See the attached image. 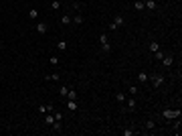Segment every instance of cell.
Here are the masks:
<instances>
[{
  "label": "cell",
  "instance_id": "ac0fdd59",
  "mask_svg": "<svg viewBox=\"0 0 182 136\" xmlns=\"http://www.w3.org/2000/svg\"><path fill=\"white\" fill-rule=\"evenodd\" d=\"M144 128H146L148 132H152V130L156 128V122H154V120H146V124H144Z\"/></svg>",
  "mask_w": 182,
  "mask_h": 136
},
{
  "label": "cell",
  "instance_id": "9c48e42d",
  "mask_svg": "<svg viewBox=\"0 0 182 136\" xmlns=\"http://www.w3.org/2000/svg\"><path fill=\"white\" fill-rule=\"evenodd\" d=\"M136 77H138V81H140V83H148V81H150V75L146 73V71H138Z\"/></svg>",
  "mask_w": 182,
  "mask_h": 136
},
{
  "label": "cell",
  "instance_id": "cb8c5ba5",
  "mask_svg": "<svg viewBox=\"0 0 182 136\" xmlns=\"http://www.w3.org/2000/svg\"><path fill=\"white\" fill-rule=\"evenodd\" d=\"M134 8H136V10H144V0H136V2H134Z\"/></svg>",
  "mask_w": 182,
  "mask_h": 136
},
{
  "label": "cell",
  "instance_id": "4fadbf2b",
  "mask_svg": "<svg viewBox=\"0 0 182 136\" xmlns=\"http://www.w3.org/2000/svg\"><path fill=\"white\" fill-rule=\"evenodd\" d=\"M148 51H150V53L160 51V43H158V41H150V43H148Z\"/></svg>",
  "mask_w": 182,
  "mask_h": 136
},
{
  "label": "cell",
  "instance_id": "484cf974",
  "mask_svg": "<svg viewBox=\"0 0 182 136\" xmlns=\"http://www.w3.org/2000/svg\"><path fill=\"white\" fill-rule=\"evenodd\" d=\"M138 91H140V90H138V85H130V90H127V93H130V96H136Z\"/></svg>",
  "mask_w": 182,
  "mask_h": 136
},
{
  "label": "cell",
  "instance_id": "7a4b0ae2",
  "mask_svg": "<svg viewBox=\"0 0 182 136\" xmlns=\"http://www.w3.org/2000/svg\"><path fill=\"white\" fill-rule=\"evenodd\" d=\"M124 24H125V18L122 16V14H115L114 21L109 23V29H111V31H117V29H122Z\"/></svg>",
  "mask_w": 182,
  "mask_h": 136
},
{
  "label": "cell",
  "instance_id": "e0dca14e",
  "mask_svg": "<svg viewBox=\"0 0 182 136\" xmlns=\"http://www.w3.org/2000/svg\"><path fill=\"white\" fill-rule=\"evenodd\" d=\"M67 41H63V39H59V41H57V49H59V51H67Z\"/></svg>",
  "mask_w": 182,
  "mask_h": 136
},
{
  "label": "cell",
  "instance_id": "4316f807",
  "mask_svg": "<svg viewBox=\"0 0 182 136\" xmlns=\"http://www.w3.org/2000/svg\"><path fill=\"white\" fill-rule=\"evenodd\" d=\"M136 134V130H132V128H127V130H124V136H134Z\"/></svg>",
  "mask_w": 182,
  "mask_h": 136
},
{
  "label": "cell",
  "instance_id": "52a82bcc",
  "mask_svg": "<svg viewBox=\"0 0 182 136\" xmlns=\"http://www.w3.org/2000/svg\"><path fill=\"white\" fill-rule=\"evenodd\" d=\"M34 31H36L39 35H47V31H49V23H43V21L36 23L34 24Z\"/></svg>",
  "mask_w": 182,
  "mask_h": 136
},
{
  "label": "cell",
  "instance_id": "2e32d148",
  "mask_svg": "<svg viewBox=\"0 0 182 136\" xmlns=\"http://www.w3.org/2000/svg\"><path fill=\"white\" fill-rule=\"evenodd\" d=\"M71 16H73V14H65V16H61V18H59V21H61V24H63V26L71 24Z\"/></svg>",
  "mask_w": 182,
  "mask_h": 136
},
{
  "label": "cell",
  "instance_id": "7c38bea8",
  "mask_svg": "<svg viewBox=\"0 0 182 136\" xmlns=\"http://www.w3.org/2000/svg\"><path fill=\"white\" fill-rule=\"evenodd\" d=\"M71 23L79 26V24H83V23H85V16H81V14H73V16H71Z\"/></svg>",
  "mask_w": 182,
  "mask_h": 136
},
{
  "label": "cell",
  "instance_id": "3957f363",
  "mask_svg": "<svg viewBox=\"0 0 182 136\" xmlns=\"http://www.w3.org/2000/svg\"><path fill=\"white\" fill-rule=\"evenodd\" d=\"M150 81H152V85L158 90V87H162V85H164V81H166V79H164V75L156 73V75H150Z\"/></svg>",
  "mask_w": 182,
  "mask_h": 136
},
{
  "label": "cell",
  "instance_id": "8fae6325",
  "mask_svg": "<svg viewBox=\"0 0 182 136\" xmlns=\"http://www.w3.org/2000/svg\"><path fill=\"white\" fill-rule=\"evenodd\" d=\"M144 8H148V10H156V8H158V2H156V0H144Z\"/></svg>",
  "mask_w": 182,
  "mask_h": 136
},
{
  "label": "cell",
  "instance_id": "9a60e30c",
  "mask_svg": "<svg viewBox=\"0 0 182 136\" xmlns=\"http://www.w3.org/2000/svg\"><path fill=\"white\" fill-rule=\"evenodd\" d=\"M114 98H115V102H119V104H124V102H125V98H127V96H125L124 91H117V93H115Z\"/></svg>",
  "mask_w": 182,
  "mask_h": 136
},
{
  "label": "cell",
  "instance_id": "d4e9b609",
  "mask_svg": "<svg viewBox=\"0 0 182 136\" xmlns=\"http://www.w3.org/2000/svg\"><path fill=\"white\" fill-rule=\"evenodd\" d=\"M67 100H77V91H75V90H69V93H67Z\"/></svg>",
  "mask_w": 182,
  "mask_h": 136
},
{
  "label": "cell",
  "instance_id": "30bf717a",
  "mask_svg": "<svg viewBox=\"0 0 182 136\" xmlns=\"http://www.w3.org/2000/svg\"><path fill=\"white\" fill-rule=\"evenodd\" d=\"M45 124L49 126V128L55 124V114H53V112H47V114H45Z\"/></svg>",
  "mask_w": 182,
  "mask_h": 136
},
{
  "label": "cell",
  "instance_id": "44dd1931",
  "mask_svg": "<svg viewBox=\"0 0 182 136\" xmlns=\"http://www.w3.org/2000/svg\"><path fill=\"white\" fill-rule=\"evenodd\" d=\"M28 18H31V21H36V18H39V10H36V8H31V10H28Z\"/></svg>",
  "mask_w": 182,
  "mask_h": 136
},
{
  "label": "cell",
  "instance_id": "d6986e66",
  "mask_svg": "<svg viewBox=\"0 0 182 136\" xmlns=\"http://www.w3.org/2000/svg\"><path fill=\"white\" fill-rule=\"evenodd\" d=\"M61 4H63L61 0H51V10H55V12H57L59 8H61Z\"/></svg>",
  "mask_w": 182,
  "mask_h": 136
},
{
  "label": "cell",
  "instance_id": "5bb4252c",
  "mask_svg": "<svg viewBox=\"0 0 182 136\" xmlns=\"http://www.w3.org/2000/svg\"><path fill=\"white\" fill-rule=\"evenodd\" d=\"M77 108H79L77 100H67V110H69V112H75Z\"/></svg>",
  "mask_w": 182,
  "mask_h": 136
},
{
  "label": "cell",
  "instance_id": "ffe728a7",
  "mask_svg": "<svg viewBox=\"0 0 182 136\" xmlns=\"http://www.w3.org/2000/svg\"><path fill=\"white\" fill-rule=\"evenodd\" d=\"M172 130H174L176 134H180V118H174V126H172Z\"/></svg>",
  "mask_w": 182,
  "mask_h": 136
},
{
  "label": "cell",
  "instance_id": "603a6c76",
  "mask_svg": "<svg viewBox=\"0 0 182 136\" xmlns=\"http://www.w3.org/2000/svg\"><path fill=\"white\" fill-rule=\"evenodd\" d=\"M59 77H61L59 73H51V75H47L45 79H47V81H59Z\"/></svg>",
  "mask_w": 182,
  "mask_h": 136
},
{
  "label": "cell",
  "instance_id": "7402d4cb",
  "mask_svg": "<svg viewBox=\"0 0 182 136\" xmlns=\"http://www.w3.org/2000/svg\"><path fill=\"white\" fill-rule=\"evenodd\" d=\"M69 90H71V87H67V85H61V87H59V93H61V96H63V98H67V93H69Z\"/></svg>",
  "mask_w": 182,
  "mask_h": 136
},
{
  "label": "cell",
  "instance_id": "5b68a950",
  "mask_svg": "<svg viewBox=\"0 0 182 136\" xmlns=\"http://www.w3.org/2000/svg\"><path fill=\"white\" fill-rule=\"evenodd\" d=\"M162 116H164V118H168V120H174V118H180L182 112H180V110H164Z\"/></svg>",
  "mask_w": 182,
  "mask_h": 136
},
{
  "label": "cell",
  "instance_id": "6da1fadb",
  "mask_svg": "<svg viewBox=\"0 0 182 136\" xmlns=\"http://www.w3.org/2000/svg\"><path fill=\"white\" fill-rule=\"evenodd\" d=\"M99 47H101V53H109V51H111V43H109V37H107V33H101V35H99Z\"/></svg>",
  "mask_w": 182,
  "mask_h": 136
},
{
  "label": "cell",
  "instance_id": "8992f818",
  "mask_svg": "<svg viewBox=\"0 0 182 136\" xmlns=\"http://www.w3.org/2000/svg\"><path fill=\"white\" fill-rule=\"evenodd\" d=\"M125 108H124V110H125V112H134V110H136V106H138V104H136V98H125Z\"/></svg>",
  "mask_w": 182,
  "mask_h": 136
},
{
  "label": "cell",
  "instance_id": "ba28073f",
  "mask_svg": "<svg viewBox=\"0 0 182 136\" xmlns=\"http://www.w3.org/2000/svg\"><path fill=\"white\" fill-rule=\"evenodd\" d=\"M55 108H53V104H41L39 106V114H47V112H53Z\"/></svg>",
  "mask_w": 182,
  "mask_h": 136
},
{
  "label": "cell",
  "instance_id": "83f0119b",
  "mask_svg": "<svg viewBox=\"0 0 182 136\" xmlns=\"http://www.w3.org/2000/svg\"><path fill=\"white\" fill-rule=\"evenodd\" d=\"M49 63H51V65H59V57H51Z\"/></svg>",
  "mask_w": 182,
  "mask_h": 136
},
{
  "label": "cell",
  "instance_id": "277c9868",
  "mask_svg": "<svg viewBox=\"0 0 182 136\" xmlns=\"http://www.w3.org/2000/svg\"><path fill=\"white\" fill-rule=\"evenodd\" d=\"M160 61H162V65L166 69H170L172 65H174V55H172V53H164V57H162Z\"/></svg>",
  "mask_w": 182,
  "mask_h": 136
}]
</instances>
